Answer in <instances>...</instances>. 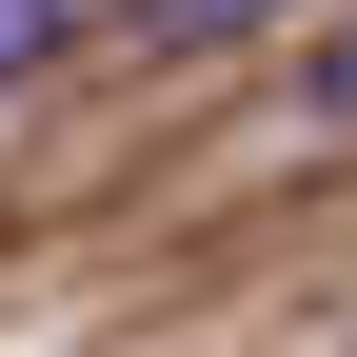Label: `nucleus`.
Instances as JSON below:
<instances>
[{
	"label": "nucleus",
	"mask_w": 357,
	"mask_h": 357,
	"mask_svg": "<svg viewBox=\"0 0 357 357\" xmlns=\"http://www.w3.org/2000/svg\"><path fill=\"white\" fill-rule=\"evenodd\" d=\"M40 60H60V0H0V100H20Z\"/></svg>",
	"instance_id": "obj_1"
},
{
	"label": "nucleus",
	"mask_w": 357,
	"mask_h": 357,
	"mask_svg": "<svg viewBox=\"0 0 357 357\" xmlns=\"http://www.w3.org/2000/svg\"><path fill=\"white\" fill-rule=\"evenodd\" d=\"M159 40H238V20H298V0H139Z\"/></svg>",
	"instance_id": "obj_2"
},
{
	"label": "nucleus",
	"mask_w": 357,
	"mask_h": 357,
	"mask_svg": "<svg viewBox=\"0 0 357 357\" xmlns=\"http://www.w3.org/2000/svg\"><path fill=\"white\" fill-rule=\"evenodd\" d=\"M318 119H357V20H337V40H318Z\"/></svg>",
	"instance_id": "obj_3"
}]
</instances>
